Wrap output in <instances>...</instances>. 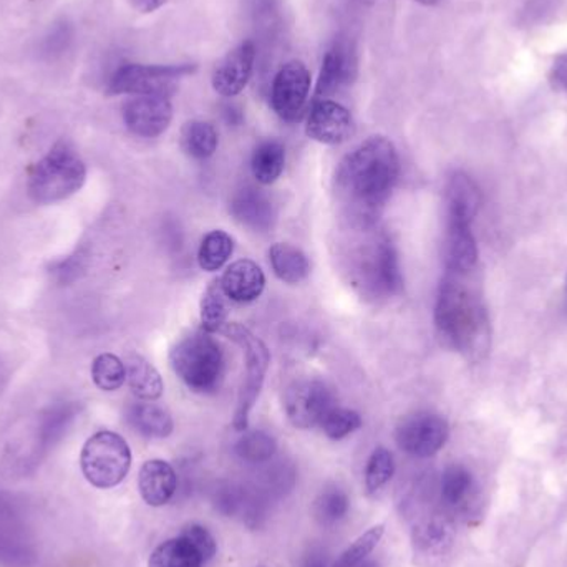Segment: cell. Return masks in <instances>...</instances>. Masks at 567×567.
I'll list each match as a JSON object with an SVG mask.
<instances>
[{
    "instance_id": "cell-1",
    "label": "cell",
    "mask_w": 567,
    "mask_h": 567,
    "mask_svg": "<svg viewBox=\"0 0 567 567\" xmlns=\"http://www.w3.org/2000/svg\"><path fill=\"white\" fill-rule=\"evenodd\" d=\"M399 176V153L389 138L370 136L360 143L342 159L336 176L337 193L350 218L360 226L373 225Z\"/></svg>"
},
{
    "instance_id": "cell-2",
    "label": "cell",
    "mask_w": 567,
    "mask_h": 567,
    "mask_svg": "<svg viewBox=\"0 0 567 567\" xmlns=\"http://www.w3.org/2000/svg\"><path fill=\"white\" fill-rule=\"evenodd\" d=\"M470 275L446 271L435 303V326L442 339L470 360L489 350V319Z\"/></svg>"
},
{
    "instance_id": "cell-3",
    "label": "cell",
    "mask_w": 567,
    "mask_h": 567,
    "mask_svg": "<svg viewBox=\"0 0 567 567\" xmlns=\"http://www.w3.org/2000/svg\"><path fill=\"white\" fill-rule=\"evenodd\" d=\"M169 362L182 382L196 393L216 392L225 379V352L205 330L178 340L169 352Z\"/></svg>"
},
{
    "instance_id": "cell-4",
    "label": "cell",
    "mask_w": 567,
    "mask_h": 567,
    "mask_svg": "<svg viewBox=\"0 0 567 567\" xmlns=\"http://www.w3.org/2000/svg\"><path fill=\"white\" fill-rule=\"evenodd\" d=\"M85 178L82 158L69 145L59 143L33 166L29 193L40 205L63 202L82 188Z\"/></svg>"
},
{
    "instance_id": "cell-5",
    "label": "cell",
    "mask_w": 567,
    "mask_h": 567,
    "mask_svg": "<svg viewBox=\"0 0 567 567\" xmlns=\"http://www.w3.org/2000/svg\"><path fill=\"white\" fill-rule=\"evenodd\" d=\"M80 466L90 485L99 489L115 488L132 468V450L122 435L103 430L86 440Z\"/></svg>"
},
{
    "instance_id": "cell-6",
    "label": "cell",
    "mask_w": 567,
    "mask_h": 567,
    "mask_svg": "<svg viewBox=\"0 0 567 567\" xmlns=\"http://www.w3.org/2000/svg\"><path fill=\"white\" fill-rule=\"evenodd\" d=\"M219 333L238 343L245 352L246 375L243 379L241 390H239L233 426H235L236 432H246L249 425V413L255 409L259 393H261L262 385H265L266 373H268L269 363H271V352L259 337H256L251 330L246 329L241 323L228 322Z\"/></svg>"
},
{
    "instance_id": "cell-7",
    "label": "cell",
    "mask_w": 567,
    "mask_h": 567,
    "mask_svg": "<svg viewBox=\"0 0 567 567\" xmlns=\"http://www.w3.org/2000/svg\"><path fill=\"white\" fill-rule=\"evenodd\" d=\"M196 65H140L126 63L109 83L112 95H172L176 80L195 72Z\"/></svg>"
},
{
    "instance_id": "cell-8",
    "label": "cell",
    "mask_w": 567,
    "mask_h": 567,
    "mask_svg": "<svg viewBox=\"0 0 567 567\" xmlns=\"http://www.w3.org/2000/svg\"><path fill=\"white\" fill-rule=\"evenodd\" d=\"M357 278L363 292L372 297H392L403 286L399 255L386 239L370 243L359 256Z\"/></svg>"
},
{
    "instance_id": "cell-9",
    "label": "cell",
    "mask_w": 567,
    "mask_h": 567,
    "mask_svg": "<svg viewBox=\"0 0 567 567\" xmlns=\"http://www.w3.org/2000/svg\"><path fill=\"white\" fill-rule=\"evenodd\" d=\"M337 406L332 390L317 379H300L287 389L284 410L296 429L309 430L322 425L323 419Z\"/></svg>"
},
{
    "instance_id": "cell-10",
    "label": "cell",
    "mask_w": 567,
    "mask_h": 567,
    "mask_svg": "<svg viewBox=\"0 0 567 567\" xmlns=\"http://www.w3.org/2000/svg\"><path fill=\"white\" fill-rule=\"evenodd\" d=\"M449 423L436 413L419 412L402 420L395 439L400 450L415 458H430L445 446Z\"/></svg>"
},
{
    "instance_id": "cell-11",
    "label": "cell",
    "mask_w": 567,
    "mask_h": 567,
    "mask_svg": "<svg viewBox=\"0 0 567 567\" xmlns=\"http://www.w3.org/2000/svg\"><path fill=\"white\" fill-rule=\"evenodd\" d=\"M310 92V73L300 60H292L279 70L271 90V105L284 122H296Z\"/></svg>"
},
{
    "instance_id": "cell-12",
    "label": "cell",
    "mask_w": 567,
    "mask_h": 567,
    "mask_svg": "<svg viewBox=\"0 0 567 567\" xmlns=\"http://www.w3.org/2000/svg\"><path fill=\"white\" fill-rule=\"evenodd\" d=\"M306 133L322 145H340L355 133L352 113L332 100H317L307 116Z\"/></svg>"
},
{
    "instance_id": "cell-13",
    "label": "cell",
    "mask_w": 567,
    "mask_h": 567,
    "mask_svg": "<svg viewBox=\"0 0 567 567\" xmlns=\"http://www.w3.org/2000/svg\"><path fill=\"white\" fill-rule=\"evenodd\" d=\"M123 120L130 132L155 138L172 125L173 105L166 95H138L126 102Z\"/></svg>"
},
{
    "instance_id": "cell-14",
    "label": "cell",
    "mask_w": 567,
    "mask_h": 567,
    "mask_svg": "<svg viewBox=\"0 0 567 567\" xmlns=\"http://www.w3.org/2000/svg\"><path fill=\"white\" fill-rule=\"evenodd\" d=\"M255 60V42L246 40V42L239 43L216 65L215 73H213V89L219 95L228 96V99L239 95L251 80Z\"/></svg>"
},
{
    "instance_id": "cell-15",
    "label": "cell",
    "mask_w": 567,
    "mask_h": 567,
    "mask_svg": "<svg viewBox=\"0 0 567 567\" xmlns=\"http://www.w3.org/2000/svg\"><path fill=\"white\" fill-rule=\"evenodd\" d=\"M355 55H353L349 43H333L323 56L322 70H320L319 83H317L319 100L327 99L349 85L355 76Z\"/></svg>"
},
{
    "instance_id": "cell-16",
    "label": "cell",
    "mask_w": 567,
    "mask_h": 567,
    "mask_svg": "<svg viewBox=\"0 0 567 567\" xmlns=\"http://www.w3.org/2000/svg\"><path fill=\"white\" fill-rule=\"evenodd\" d=\"M178 489L175 468L165 460H150L140 470L138 492L152 508H162L172 502Z\"/></svg>"
},
{
    "instance_id": "cell-17",
    "label": "cell",
    "mask_w": 567,
    "mask_h": 567,
    "mask_svg": "<svg viewBox=\"0 0 567 567\" xmlns=\"http://www.w3.org/2000/svg\"><path fill=\"white\" fill-rule=\"evenodd\" d=\"M231 215L239 225L256 233H266L275 226L276 208L266 193L243 188L233 196Z\"/></svg>"
},
{
    "instance_id": "cell-18",
    "label": "cell",
    "mask_w": 567,
    "mask_h": 567,
    "mask_svg": "<svg viewBox=\"0 0 567 567\" xmlns=\"http://www.w3.org/2000/svg\"><path fill=\"white\" fill-rule=\"evenodd\" d=\"M223 290L233 302H255L265 292L266 276L251 259L233 262L221 278Z\"/></svg>"
},
{
    "instance_id": "cell-19",
    "label": "cell",
    "mask_w": 567,
    "mask_h": 567,
    "mask_svg": "<svg viewBox=\"0 0 567 567\" xmlns=\"http://www.w3.org/2000/svg\"><path fill=\"white\" fill-rule=\"evenodd\" d=\"M445 259L449 272L470 275L478 262V246L472 225L446 221Z\"/></svg>"
},
{
    "instance_id": "cell-20",
    "label": "cell",
    "mask_w": 567,
    "mask_h": 567,
    "mask_svg": "<svg viewBox=\"0 0 567 567\" xmlns=\"http://www.w3.org/2000/svg\"><path fill=\"white\" fill-rule=\"evenodd\" d=\"M482 205V193L476 183L465 173H455L446 188V221L472 225Z\"/></svg>"
},
{
    "instance_id": "cell-21",
    "label": "cell",
    "mask_w": 567,
    "mask_h": 567,
    "mask_svg": "<svg viewBox=\"0 0 567 567\" xmlns=\"http://www.w3.org/2000/svg\"><path fill=\"white\" fill-rule=\"evenodd\" d=\"M128 420L136 432L148 439H168L175 430V423L168 410L152 402L132 405Z\"/></svg>"
},
{
    "instance_id": "cell-22",
    "label": "cell",
    "mask_w": 567,
    "mask_h": 567,
    "mask_svg": "<svg viewBox=\"0 0 567 567\" xmlns=\"http://www.w3.org/2000/svg\"><path fill=\"white\" fill-rule=\"evenodd\" d=\"M126 382L143 402H155L165 390L158 370L142 355H132L126 362Z\"/></svg>"
},
{
    "instance_id": "cell-23",
    "label": "cell",
    "mask_w": 567,
    "mask_h": 567,
    "mask_svg": "<svg viewBox=\"0 0 567 567\" xmlns=\"http://www.w3.org/2000/svg\"><path fill=\"white\" fill-rule=\"evenodd\" d=\"M269 261H271L272 271L282 282L299 284L309 278V259L296 246L276 243L269 249Z\"/></svg>"
},
{
    "instance_id": "cell-24",
    "label": "cell",
    "mask_w": 567,
    "mask_h": 567,
    "mask_svg": "<svg viewBox=\"0 0 567 567\" xmlns=\"http://www.w3.org/2000/svg\"><path fill=\"white\" fill-rule=\"evenodd\" d=\"M286 168V148L279 140H266L252 153L251 169L261 185L268 186L281 178Z\"/></svg>"
},
{
    "instance_id": "cell-25",
    "label": "cell",
    "mask_w": 567,
    "mask_h": 567,
    "mask_svg": "<svg viewBox=\"0 0 567 567\" xmlns=\"http://www.w3.org/2000/svg\"><path fill=\"white\" fill-rule=\"evenodd\" d=\"M205 559L182 536L162 543L148 559V567H205Z\"/></svg>"
},
{
    "instance_id": "cell-26",
    "label": "cell",
    "mask_w": 567,
    "mask_h": 567,
    "mask_svg": "<svg viewBox=\"0 0 567 567\" xmlns=\"http://www.w3.org/2000/svg\"><path fill=\"white\" fill-rule=\"evenodd\" d=\"M228 300L223 290L221 279H213L203 292L202 303H199L202 327L205 332H221L223 327L228 323Z\"/></svg>"
},
{
    "instance_id": "cell-27",
    "label": "cell",
    "mask_w": 567,
    "mask_h": 567,
    "mask_svg": "<svg viewBox=\"0 0 567 567\" xmlns=\"http://www.w3.org/2000/svg\"><path fill=\"white\" fill-rule=\"evenodd\" d=\"M218 132L212 123L193 120L182 130V148L195 159H206L218 150Z\"/></svg>"
},
{
    "instance_id": "cell-28",
    "label": "cell",
    "mask_w": 567,
    "mask_h": 567,
    "mask_svg": "<svg viewBox=\"0 0 567 567\" xmlns=\"http://www.w3.org/2000/svg\"><path fill=\"white\" fill-rule=\"evenodd\" d=\"M233 252H235V241L228 233L221 229L208 233L199 245V268L208 272L219 271L229 261Z\"/></svg>"
},
{
    "instance_id": "cell-29",
    "label": "cell",
    "mask_w": 567,
    "mask_h": 567,
    "mask_svg": "<svg viewBox=\"0 0 567 567\" xmlns=\"http://www.w3.org/2000/svg\"><path fill=\"white\" fill-rule=\"evenodd\" d=\"M472 489L473 475L466 466L450 465L443 472L442 482H440V495H442V502L449 508H462L472 495Z\"/></svg>"
},
{
    "instance_id": "cell-30",
    "label": "cell",
    "mask_w": 567,
    "mask_h": 567,
    "mask_svg": "<svg viewBox=\"0 0 567 567\" xmlns=\"http://www.w3.org/2000/svg\"><path fill=\"white\" fill-rule=\"evenodd\" d=\"M350 498L339 486L323 489L313 502V516L323 526H333L349 515Z\"/></svg>"
},
{
    "instance_id": "cell-31",
    "label": "cell",
    "mask_w": 567,
    "mask_h": 567,
    "mask_svg": "<svg viewBox=\"0 0 567 567\" xmlns=\"http://www.w3.org/2000/svg\"><path fill=\"white\" fill-rule=\"evenodd\" d=\"M92 379L103 392H115L126 382V365L113 353H102L93 360Z\"/></svg>"
},
{
    "instance_id": "cell-32",
    "label": "cell",
    "mask_w": 567,
    "mask_h": 567,
    "mask_svg": "<svg viewBox=\"0 0 567 567\" xmlns=\"http://www.w3.org/2000/svg\"><path fill=\"white\" fill-rule=\"evenodd\" d=\"M393 475H395V460L390 450H386L385 446L373 450L369 462H367L365 475H363L367 493L375 495L383 486H386Z\"/></svg>"
},
{
    "instance_id": "cell-33",
    "label": "cell",
    "mask_w": 567,
    "mask_h": 567,
    "mask_svg": "<svg viewBox=\"0 0 567 567\" xmlns=\"http://www.w3.org/2000/svg\"><path fill=\"white\" fill-rule=\"evenodd\" d=\"M278 443L269 433L255 430L246 432L236 443V455L248 463H266L275 456Z\"/></svg>"
},
{
    "instance_id": "cell-34",
    "label": "cell",
    "mask_w": 567,
    "mask_h": 567,
    "mask_svg": "<svg viewBox=\"0 0 567 567\" xmlns=\"http://www.w3.org/2000/svg\"><path fill=\"white\" fill-rule=\"evenodd\" d=\"M383 533H385L383 525H377L373 526V528L367 529L363 535H360L359 538L337 558L332 567H357L362 565V563L369 558V555H372L373 549L379 546V543L382 542Z\"/></svg>"
},
{
    "instance_id": "cell-35",
    "label": "cell",
    "mask_w": 567,
    "mask_h": 567,
    "mask_svg": "<svg viewBox=\"0 0 567 567\" xmlns=\"http://www.w3.org/2000/svg\"><path fill=\"white\" fill-rule=\"evenodd\" d=\"M452 542V526L446 519L432 518L415 529V543L423 551H442Z\"/></svg>"
},
{
    "instance_id": "cell-36",
    "label": "cell",
    "mask_w": 567,
    "mask_h": 567,
    "mask_svg": "<svg viewBox=\"0 0 567 567\" xmlns=\"http://www.w3.org/2000/svg\"><path fill=\"white\" fill-rule=\"evenodd\" d=\"M360 426H362V416H360L359 413L353 412V410L336 406V409L323 419L320 429L326 433L327 439L333 440V442H340V440L347 439V436L357 432Z\"/></svg>"
},
{
    "instance_id": "cell-37",
    "label": "cell",
    "mask_w": 567,
    "mask_h": 567,
    "mask_svg": "<svg viewBox=\"0 0 567 567\" xmlns=\"http://www.w3.org/2000/svg\"><path fill=\"white\" fill-rule=\"evenodd\" d=\"M179 536L185 538L199 553L205 563L212 561L218 553V543H216L215 536L209 533L208 528L198 525V523L186 525Z\"/></svg>"
},
{
    "instance_id": "cell-38",
    "label": "cell",
    "mask_w": 567,
    "mask_h": 567,
    "mask_svg": "<svg viewBox=\"0 0 567 567\" xmlns=\"http://www.w3.org/2000/svg\"><path fill=\"white\" fill-rule=\"evenodd\" d=\"M559 2L561 0H525L519 16H522V20L526 25L545 23L546 20L555 16V12H558Z\"/></svg>"
},
{
    "instance_id": "cell-39",
    "label": "cell",
    "mask_w": 567,
    "mask_h": 567,
    "mask_svg": "<svg viewBox=\"0 0 567 567\" xmlns=\"http://www.w3.org/2000/svg\"><path fill=\"white\" fill-rule=\"evenodd\" d=\"M551 83L559 92L567 95V52L559 53L551 66Z\"/></svg>"
},
{
    "instance_id": "cell-40",
    "label": "cell",
    "mask_w": 567,
    "mask_h": 567,
    "mask_svg": "<svg viewBox=\"0 0 567 567\" xmlns=\"http://www.w3.org/2000/svg\"><path fill=\"white\" fill-rule=\"evenodd\" d=\"M302 567H327L326 555L322 551L310 549L309 555L303 558Z\"/></svg>"
},
{
    "instance_id": "cell-41",
    "label": "cell",
    "mask_w": 567,
    "mask_h": 567,
    "mask_svg": "<svg viewBox=\"0 0 567 567\" xmlns=\"http://www.w3.org/2000/svg\"><path fill=\"white\" fill-rule=\"evenodd\" d=\"M136 7H140L142 10H153L156 9V7L162 6L163 2H166V0H135Z\"/></svg>"
},
{
    "instance_id": "cell-42",
    "label": "cell",
    "mask_w": 567,
    "mask_h": 567,
    "mask_svg": "<svg viewBox=\"0 0 567 567\" xmlns=\"http://www.w3.org/2000/svg\"><path fill=\"white\" fill-rule=\"evenodd\" d=\"M416 2L422 3V6H436V3L442 2V0H416Z\"/></svg>"
},
{
    "instance_id": "cell-43",
    "label": "cell",
    "mask_w": 567,
    "mask_h": 567,
    "mask_svg": "<svg viewBox=\"0 0 567 567\" xmlns=\"http://www.w3.org/2000/svg\"><path fill=\"white\" fill-rule=\"evenodd\" d=\"M362 567H375V565H365V566H362Z\"/></svg>"
},
{
    "instance_id": "cell-44",
    "label": "cell",
    "mask_w": 567,
    "mask_h": 567,
    "mask_svg": "<svg viewBox=\"0 0 567 567\" xmlns=\"http://www.w3.org/2000/svg\"><path fill=\"white\" fill-rule=\"evenodd\" d=\"M258 567H266V566H258Z\"/></svg>"
}]
</instances>
